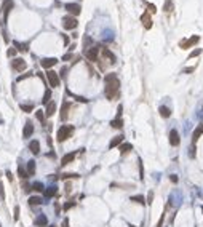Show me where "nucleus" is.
<instances>
[{
  "label": "nucleus",
  "mask_w": 203,
  "mask_h": 227,
  "mask_svg": "<svg viewBox=\"0 0 203 227\" xmlns=\"http://www.w3.org/2000/svg\"><path fill=\"white\" fill-rule=\"evenodd\" d=\"M104 82H106V88H104V94L109 101L115 99L118 96V88H120V82H118L117 74H107L104 77Z\"/></svg>",
  "instance_id": "f257e3e1"
},
{
  "label": "nucleus",
  "mask_w": 203,
  "mask_h": 227,
  "mask_svg": "<svg viewBox=\"0 0 203 227\" xmlns=\"http://www.w3.org/2000/svg\"><path fill=\"white\" fill-rule=\"evenodd\" d=\"M74 134V127H67V125H63V127L58 130V133H56V138H58L59 142H64L67 139V138H70Z\"/></svg>",
  "instance_id": "f03ea898"
},
{
  "label": "nucleus",
  "mask_w": 203,
  "mask_h": 227,
  "mask_svg": "<svg viewBox=\"0 0 203 227\" xmlns=\"http://www.w3.org/2000/svg\"><path fill=\"white\" fill-rule=\"evenodd\" d=\"M198 42H200V37H198V35H192L190 39L182 40V42L179 43V46H181L182 50H187V48H192L194 45H197Z\"/></svg>",
  "instance_id": "7ed1b4c3"
},
{
  "label": "nucleus",
  "mask_w": 203,
  "mask_h": 227,
  "mask_svg": "<svg viewBox=\"0 0 203 227\" xmlns=\"http://www.w3.org/2000/svg\"><path fill=\"white\" fill-rule=\"evenodd\" d=\"M46 79H48V83H50V86H59V83H61V80H59V75L55 72V70H51V69H48V72H46Z\"/></svg>",
  "instance_id": "20e7f679"
},
{
  "label": "nucleus",
  "mask_w": 203,
  "mask_h": 227,
  "mask_svg": "<svg viewBox=\"0 0 203 227\" xmlns=\"http://www.w3.org/2000/svg\"><path fill=\"white\" fill-rule=\"evenodd\" d=\"M13 69H16L18 72H24L26 69H27V63H26L22 58H16V59H13Z\"/></svg>",
  "instance_id": "39448f33"
},
{
  "label": "nucleus",
  "mask_w": 203,
  "mask_h": 227,
  "mask_svg": "<svg viewBox=\"0 0 203 227\" xmlns=\"http://www.w3.org/2000/svg\"><path fill=\"white\" fill-rule=\"evenodd\" d=\"M63 27L70 30V29H75L77 27V19L74 18V16H66V18H63Z\"/></svg>",
  "instance_id": "423d86ee"
},
{
  "label": "nucleus",
  "mask_w": 203,
  "mask_h": 227,
  "mask_svg": "<svg viewBox=\"0 0 203 227\" xmlns=\"http://www.w3.org/2000/svg\"><path fill=\"white\" fill-rule=\"evenodd\" d=\"M66 10H67V13H70V15H74V16L80 15V11H82L79 3H66Z\"/></svg>",
  "instance_id": "0eeeda50"
},
{
  "label": "nucleus",
  "mask_w": 203,
  "mask_h": 227,
  "mask_svg": "<svg viewBox=\"0 0 203 227\" xmlns=\"http://www.w3.org/2000/svg\"><path fill=\"white\" fill-rule=\"evenodd\" d=\"M98 55H99V48H96V46H91V48H88L85 51V56L88 58L90 61H98Z\"/></svg>",
  "instance_id": "6e6552de"
},
{
  "label": "nucleus",
  "mask_w": 203,
  "mask_h": 227,
  "mask_svg": "<svg viewBox=\"0 0 203 227\" xmlns=\"http://www.w3.org/2000/svg\"><path fill=\"white\" fill-rule=\"evenodd\" d=\"M170 144L173 145V147H176V145L181 144V138H179V133L176 130H171L170 131Z\"/></svg>",
  "instance_id": "1a4fd4ad"
},
{
  "label": "nucleus",
  "mask_w": 203,
  "mask_h": 227,
  "mask_svg": "<svg viewBox=\"0 0 203 227\" xmlns=\"http://www.w3.org/2000/svg\"><path fill=\"white\" fill-rule=\"evenodd\" d=\"M75 157H77V152H70V154H66L63 158H61V165H63V167H66V165L72 163V162L75 160Z\"/></svg>",
  "instance_id": "9d476101"
},
{
  "label": "nucleus",
  "mask_w": 203,
  "mask_h": 227,
  "mask_svg": "<svg viewBox=\"0 0 203 227\" xmlns=\"http://www.w3.org/2000/svg\"><path fill=\"white\" fill-rule=\"evenodd\" d=\"M40 63H42V67H45V69H51V67L58 63V59H56V58H45V59H42Z\"/></svg>",
  "instance_id": "9b49d317"
},
{
  "label": "nucleus",
  "mask_w": 203,
  "mask_h": 227,
  "mask_svg": "<svg viewBox=\"0 0 203 227\" xmlns=\"http://www.w3.org/2000/svg\"><path fill=\"white\" fill-rule=\"evenodd\" d=\"M141 21H143V24H144L145 29H150L152 27V18H150V13H149V11H145L144 15L141 16Z\"/></svg>",
  "instance_id": "f8f14e48"
},
{
  "label": "nucleus",
  "mask_w": 203,
  "mask_h": 227,
  "mask_svg": "<svg viewBox=\"0 0 203 227\" xmlns=\"http://www.w3.org/2000/svg\"><path fill=\"white\" fill-rule=\"evenodd\" d=\"M32 133H34V125L30 123V122H27V123L24 125V130H22V138H30L32 136Z\"/></svg>",
  "instance_id": "ddd939ff"
},
{
  "label": "nucleus",
  "mask_w": 203,
  "mask_h": 227,
  "mask_svg": "<svg viewBox=\"0 0 203 227\" xmlns=\"http://www.w3.org/2000/svg\"><path fill=\"white\" fill-rule=\"evenodd\" d=\"M202 134H203V123L198 125V127L195 128V131L192 133V142L195 144V142H197L198 139H200V136H202Z\"/></svg>",
  "instance_id": "4468645a"
},
{
  "label": "nucleus",
  "mask_w": 203,
  "mask_h": 227,
  "mask_svg": "<svg viewBox=\"0 0 203 227\" xmlns=\"http://www.w3.org/2000/svg\"><path fill=\"white\" fill-rule=\"evenodd\" d=\"M55 112H56V103H55V101H50V103L46 104L45 115H46V117H51V115H55Z\"/></svg>",
  "instance_id": "2eb2a0df"
},
{
  "label": "nucleus",
  "mask_w": 203,
  "mask_h": 227,
  "mask_svg": "<svg viewBox=\"0 0 203 227\" xmlns=\"http://www.w3.org/2000/svg\"><path fill=\"white\" fill-rule=\"evenodd\" d=\"M29 150L32 152L34 155H37L40 152V142L37 141V139H34V141H30L29 142Z\"/></svg>",
  "instance_id": "dca6fc26"
},
{
  "label": "nucleus",
  "mask_w": 203,
  "mask_h": 227,
  "mask_svg": "<svg viewBox=\"0 0 203 227\" xmlns=\"http://www.w3.org/2000/svg\"><path fill=\"white\" fill-rule=\"evenodd\" d=\"M13 5H15V3H13V0H5V2H3L2 11H3V16H5V18H6V15L10 13V10L13 8Z\"/></svg>",
  "instance_id": "f3484780"
},
{
  "label": "nucleus",
  "mask_w": 203,
  "mask_h": 227,
  "mask_svg": "<svg viewBox=\"0 0 203 227\" xmlns=\"http://www.w3.org/2000/svg\"><path fill=\"white\" fill-rule=\"evenodd\" d=\"M123 138H125V136H122V134H118V136L112 138V141L109 142V149H114V147H117V145L123 144Z\"/></svg>",
  "instance_id": "a211bd4d"
},
{
  "label": "nucleus",
  "mask_w": 203,
  "mask_h": 227,
  "mask_svg": "<svg viewBox=\"0 0 203 227\" xmlns=\"http://www.w3.org/2000/svg\"><path fill=\"white\" fill-rule=\"evenodd\" d=\"M118 150H120L122 155H125V154H128V152L133 150V145H131L130 142H123V144L118 145Z\"/></svg>",
  "instance_id": "6ab92c4d"
},
{
  "label": "nucleus",
  "mask_w": 203,
  "mask_h": 227,
  "mask_svg": "<svg viewBox=\"0 0 203 227\" xmlns=\"http://www.w3.org/2000/svg\"><path fill=\"white\" fill-rule=\"evenodd\" d=\"M34 224H35V226H39V227H45L46 224H48V219H46V216H45V214H40L39 218H35Z\"/></svg>",
  "instance_id": "aec40b11"
},
{
  "label": "nucleus",
  "mask_w": 203,
  "mask_h": 227,
  "mask_svg": "<svg viewBox=\"0 0 203 227\" xmlns=\"http://www.w3.org/2000/svg\"><path fill=\"white\" fill-rule=\"evenodd\" d=\"M69 103L67 101H64L63 103V107H61V120H66L67 118V114H69Z\"/></svg>",
  "instance_id": "412c9836"
},
{
  "label": "nucleus",
  "mask_w": 203,
  "mask_h": 227,
  "mask_svg": "<svg viewBox=\"0 0 203 227\" xmlns=\"http://www.w3.org/2000/svg\"><path fill=\"white\" fill-rule=\"evenodd\" d=\"M56 192H58L56 186H50V187H46V189H45V192H43V194H45V197H46V198H51L53 195H56Z\"/></svg>",
  "instance_id": "4be33fe9"
},
{
  "label": "nucleus",
  "mask_w": 203,
  "mask_h": 227,
  "mask_svg": "<svg viewBox=\"0 0 203 227\" xmlns=\"http://www.w3.org/2000/svg\"><path fill=\"white\" fill-rule=\"evenodd\" d=\"M26 171H27L29 176H34V174H35V162H34V160H29L27 165H26Z\"/></svg>",
  "instance_id": "5701e85b"
},
{
  "label": "nucleus",
  "mask_w": 203,
  "mask_h": 227,
  "mask_svg": "<svg viewBox=\"0 0 203 227\" xmlns=\"http://www.w3.org/2000/svg\"><path fill=\"white\" fill-rule=\"evenodd\" d=\"M103 56H104V58H109V59H110V64H114V63L117 61L115 55H114L110 50H107V48H103Z\"/></svg>",
  "instance_id": "b1692460"
},
{
  "label": "nucleus",
  "mask_w": 203,
  "mask_h": 227,
  "mask_svg": "<svg viewBox=\"0 0 203 227\" xmlns=\"http://www.w3.org/2000/svg\"><path fill=\"white\" fill-rule=\"evenodd\" d=\"M29 205L30 206H39V205H42L43 203V200H42V197H37V195H34V197H29Z\"/></svg>",
  "instance_id": "393cba45"
},
{
  "label": "nucleus",
  "mask_w": 203,
  "mask_h": 227,
  "mask_svg": "<svg viewBox=\"0 0 203 227\" xmlns=\"http://www.w3.org/2000/svg\"><path fill=\"white\" fill-rule=\"evenodd\" d=\"M30 190H35V192H45V186L42 182H34L30 186Z\"/></svg>",
  "instance_id": "a878e982"
},
{
  "label": "nucleus",
  "mask_w": 203,
  "mask_h": 227,
  "mask_svg": "<svg viewBox=\"0 0 203 227\" xmlns=\"http://www.w3.org/2000/svg\"><path fill=\"white\" fill-rule=\"evenodd\" d=\"M158 112H160V115H162V117H163V118H168V117H170V115H171V110L168 109L166 106H162L160 109H158Z\"/></svg>",
  "instance_id": "bb28decb"
},
{
  "label": "nucleus",
  "mask_w": 203,
  "mask_h": 227,
  "mask_svg": "<svg viewBox=\"0 0 203 227\" xmlns=\"http://www.w3.org/2000/svg\"><path fill=\"white\" fill-rule=\"evenodd\" d=\"M131 202L139 203V205H144V203H147V202H145V198H144V195H133V197H131Z\"/></svg>",
  "instance_id": "cd10ccee"
},
{
  "label": "nucleus",
  "mask_w": 203,
  "mask_h": 227,
  "mask_svg": "<svg viewBox=\"0 0 203 227\" xmlns=\"http://www.w3.org/2000/svg\"><path fill=\"white\" fill-rule=\"evenodd\" d=\"M59 178L61 179H77V178H80V174H77V173H64Z\"/></svg>",
  "instance_id": "c85d7f7f"
},
{
  "label": "nucleus",
  "mask_w": 203,
  "mask_h": 227,
  "mask_svg": "<svg viewBox=\"0 0 203 227\" xmlns=\"http://www.w3.org/2000/svg\"><path fill=\"white\" fill-rule=\"evenodd\" d=\"M50 99H51V90H45V93H43V98H42V103H43V104H48Z\"/></svg>",
  "instance_id": "c756f323"
},
{
  "label": "nucleus",
  "mask_w": 203,
  "mask_h": 227,
  "mask_svg": "<svg viewBox=\"0 0 203 227\" xmlns=\"http://www.w3.org/2000/svg\"><path fill=\"white\" fill-rule=\"evenodd\" d=\"M110 127H112V128H118V130H120V128L123 127V120H122V118H115V120L110 122Z\"/></svg>",
  "instance_id": "7c9ffc66"
},
{
  "label": "nucleus",
  "mask_w": 203,
  "mask_h": 227,
  "mask_svg": "<svg viewBox=\"0 0 203 227\" xmlns=\"http://www.w3.org/2000/svg\"><path fill=\"white\" fill-rule=\"evenodd\" d=\"M35 117H37V120L39 122H42V123H45V112H43L42 109H39V110H35Z\"/></svg>",
  "instance_id": "2f4dec72"
},
{
  "label": "nucleus",
  "mask_w": 203,
  "mask_h": 227,
  "mask_svg": "<svg viewBox=\"0 0 203 227\" xmlns=\"http://www.w3.org/2000/svg\"><path fill=\"white\" fill-rule=\"evenodd\" d=\"M15 46H16V50H19V51H27V50H29V43H18V42H15Z\"/></svg>",
  "instance_id": "473e14b6"
},
{
  "label": "nucleus",
  "mask_w": 203,
  "mask_h": 227,
  "mask_svg": "<svg viewBox=\"0 0 203 227\" xmlns=\"http://www.w3.org/2000/svg\"><path fill=\"white\" fill-rule=\"evenodd\" d=\"M173 10V0H165V5H163V11L170 13Z\"/></svg>",
  "instance_id": "72a5a7b5"
},
{
  "label": "nucleus",
  "mask_w": 203,
  "mask_h": 227,
  "mask_svg": "<svg viewBox=\"0 0 203 227\" xmlns=\"http://www.w3.org/2000/svg\"><path fill=\"white\" fill-rule=\"evenodd\" d=\"M19 107H21V110H22V112H27V114L34 110V106H32V104H21Z\"/></svg>",
  "instance_id": "f704fd0d"
},
{
  "label": "nucleus",
  "mask_w": 203,
  "mask_h": 227,
  "mask_svg": "<svg viewBox=\"0 0 203 227\" xmlns=\"http://www.w3.org/2000/svg\"><path fill=\"white\" fill-rule=\"evenodd\" d=\"M18 171H19V176H21L22 179H26V178H27V176H29V174H27V171H26L22 167H19V168H18Z\"/></svg>",
  "instance_id": "c9c22d12"
},
{
  "label": "nucleus",
  "mask_w": 203,
  "mask_h": 227,
  "mask_svg": "<svg viewBox=\"0 0 203 227\" xmlns=\"http://www.w3.org/2000/svg\"><path fill=\"white\" fill-rule=\"evenodd\" d=\"M202 53V48H197V50H194V51L190 53V55H189V59H192V58H195V56H198Z\"/></svg>",
  "instance_id": "e433bc0d"
},
{
  "label": "nucleus",
  "mask_w": 203,
  "mask_h": 227,
  "mask_svg": "<svg viewBox=\"0 0 203 227\" xmlns=\"http://www.w3.org/2000/svg\"><path fill=\"white\" fill-rule=\"evenodd\" d=\"M69 94H70V96H74L77 101H80V103H88V99H86V98H83V96H77V94H72V93H69Z\"/></svg>",
  "instance_id": "4c0bfd02"
},
{
  "label": "nucleus",
  "mask_w": 203,
  "mask_h": 227,
  "mask_svg": "<svg viewBox=\"0 0 203 227\" xmlns=\"http://www.w3.org/2000/svg\"><path fill=\"white\" fill-rule=\"evenodd\" d=\"M91 43H93V40H91L90 37H85V39H83V46H85V48H88Z\"/></svg>",
  "instance_id": "58836bf2"
},
{
  "label": "nucleus",
  "mask_w": 203,
  "mask_h": 227,
  "mask_svg": "<svg viewBox=\"0 0 203 227\" xmlns=\"http://www.w3.org/2000/svg\"><path fill=\"white\" fill-rule=\"evenodd\" d=\"M147 11L154 15V13L157 11V8H155V5H152V3H149V5H147Z\"/></svg>",
  "instance_id": "ea45409f"
},
{
  "label": "nucleus",
  "mask_w": 203,
  "mask_h": 227,
  "mask_svg": "<svg viewBox=\"0 0 203 227\" xmlns=\"http://www.w3.org/2000/svg\"><path fill=\"white\" fill-rule=\"evenodd\" d=\"M0 198L5 200V190H3V182L0 181Z\"/></svg>",
  "instance_id": "a19ab883"
},
{
  "label": "nucleus",
  "mask_w": 203,
  "mask_h": 227,
  "mask_svg": "<svg viewBox=\"0 0 203 227\" xmlns=\"http://www.w3.org/2000/svg\"><path fill=\"white\" fill-rule=\"evenodd\" d=\"M6 55H8V58H13L16 55V48H10L8 51H6Z\"/></svg>",
  "instance_id": "79ce46f5"
},
{
  "label": "nucleus",
  "mask_w": 203,
  "mask_h": 227,
  "mask_svg": "<svg viewBox=\"0 0 203 227\" xmlns=\"http://www.w3.org/2000/svg\"><path fill=\"white\" fill-rule=\"evenodd\" d=\"M74 206H75V202H70V203H66V205H64V209H70V208H74Z\"/></svg>",
  "instance_id": "37998d69"
},
{
  "label": "nucleus",
  "mask_w": 203,
  "mask_h": 227,
  "mask_svg": "<svg viewBox=\"0 0 203 227\" xmlns=\"http://www.w3.org/2000/svg\"><path fill=\"white\" fill-rule=\"evenodd\" d=\"M13 219H15V221H18V219H19V206H16V208H15V216H13Z\"/></svg>",
  "instance_id": "c03bdc74"
},
{
  "label": "nucleus",
  "mask_w": 203,
  "mask_h": 227,
  "mask_svg": "<svg viewBox=\"0 0 203 227\" xmlns=\"http://www.w3.org/2000/svg\"><path fill=\"white\" fill-rule=\"evenodd\" d=\"M152 200H154V192H149V195H147V203H149V205H150V203H152Z\"/></svg>",
  "instance_id": "a18cd8bd"
},
{
  "label": "nucleus",
  "mask_w": 203,
  "mask_h": 227,
  "mask_svg": "<svg viewBox=\"0 0 203 227\" xmlns=\"http://www.w3.org/2000/svg\"><path fill=\"white\" fill-rule=\"evenodd\" d=\"M139 178H141V181L144 179V171H143V163H141V160H139Z\"/></svg>",
  "instance_id": "49530a36"
},
{
  "label": "nucleus",
  "mask_w": 203,
  "mask_h": 227,
  "mask_svg": "<svg viewBox=\"0 0 203 227\" xmlns=\"http://www.w3.org/2000/svg\"><path fill=\"white\" fill-rule=\"evenodd\" d=\"M72 58H74V56L70 55V53H66V55L63 56V61H70V59H72Z\"/></svg>",
  "instance_id": "de8ad7c7"
},
{
  "label": "nucleus",
  "mask_w": 203,
  "mask_h": 227,
  "mask_svg": "<svg viewBox=\"0 0 203 227\" xmlns=\"http://www.w3.org/2000/svg\"><path fill=\"white\" fill-rule=\"evenodd\" d=\"M170 181H171V182H174V184H176V182L179 181V178H178V176H176V174H170Z\"/></svg>",
  "instance_id": "09e8293b"
},
{
  "label": "nucleus",
  "mask_w": 203,
  "mask_h": 227,
  "mask_svg": "<svg viewBox=\"0 0 203 227\" xmlns=\"http://www.w3.org/2000/svg\"><path fill=\"white\" fill-rule=\"evenodd\" d=\"M194 70H195V67H187V69H184V74H190Z\"/></svg>",
  "instance_id": "8fccbe9b"
},
{
  "label": "nucleus",
  "mask_w": 203,
  "mask_h": 227,
  "mask_svg": "<svg viewBox=\"0 0 203 227\" xmlns=\"http://www.w3.org/2000/svg\"><path fill=\"white\" fill-rule=\"evenodd\" d=\"M63 227H69V219H64V221H63Z\"/></svg>",
  "instance_id": "3c124183"
},
{
  "label": "nucleus",
  "mask_w": 203,
  "mask_h": 227,
  "mask_svg": "<svg viewBox=\"0 0 203 227\" xmlns=\"http://www.w3.org/2000/svg\"><path fill=\"white\" fill-rule=\"evenodd\" d=\"M55 211H56V213H59V211H61V206L58 205V203H55Z\"/></svg>",
  "instance_id": "603ef678"
},
{
  "label": "nucleus",
  "mask_w": 203,
  "mask_h": 227,
  "mask_svg": "<svg viewBox=\"0 0 203 227\" xmlns=\"http://www.w3.org/2000/svg\"><path fill=\"white\" fill-rule=\"evenodd\" d=\"M30 75V74H24V75H21V77H19V79L18 80H24V79H27V77Z\"/></svg>",
  "instance_id": "864d4df0"
},
{
  "label": "nucleus",
  "mask_w": 203,
  "mask_h": 227,
  "mask_svg": "<svg viewBox=\"0 0 203 227\" xmlns=\"http://www.w3.org/2000/svg\"><path fill=\"white\" fill-rule=\"evenodd\" d=\"M66 72H67V69H66V67H64V69L61 70V77H66Z\"/></svg>",
  "instance_id": "5fc2aeb1"
},
{
  "label": "nucleus",
  "mask_w": 203,
  "mask_h": 227,
  "mask_svg": "<svg viewBox=\"0 0 203 227\" xmlns=\"http://www.w3.org/2000/svg\"><path fill=\"white\" fill-rule=\"evenodd\" d=\"M6 178H8V179H10V181H13V176H11V173H10V171H8V173H6Z\"/></svg>",
  "instance_id": "6e6d98bb"
},
{
  "label": "nucleus",
  "mask_w": 203,
  "mask_h": 227,
  "mask_svg": "<svg viewBox=\"0 0 203 227\" xmlns=\"http://www.w3.org/2000/svg\"><path fill=\"white\" fill-rule=\"evenodd\" d=\"M46 227H55V226H46Z\"/></svg>",
  "instance_id": "4d7b16f0"
},
{
  "label": "nucleus",
  "mask_w": 203,
  "mask_h": 227,
  "mask_svg": "<svg viewBox=\"0 0 203 227\" xmlns=\"http://www.w3.org/2000/svg\"><path fill=\"white\" fill-rule=\"evenodd\" d=\"M202 211H203V206H202Z\"/></svg>",
  "instance_id": "13d9d810"
}]
</instances>
